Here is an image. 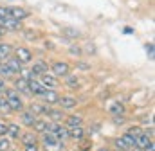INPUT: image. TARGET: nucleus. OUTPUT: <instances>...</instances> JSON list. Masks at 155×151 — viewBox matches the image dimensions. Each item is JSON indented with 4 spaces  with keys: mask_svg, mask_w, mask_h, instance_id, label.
<instances>
[{
    "mask_svg": "<svg viewBox=\"0 0 155 151\" xmlns=\"http://www.w3.org/2000/svg\"><path fill=\"white\" fill-rule=\"evenodd\" d=\"M5 101H7L11 110H15V112H22L24 110V103H22V99H20V95H18V92L15 88L5 90Z\"/></svg>",
    "mask_w": 155,
    "mask_h": 151,
    "instance_id": "obj_1",
    "label": "nucleus"
},
{
    "mask_svg": "<svg viewBox=\"0 0 155 151\" xmlns=\"http://www.w3.org/2000/svg\"><path fill=\"white\" fill-rule=\"evenodd\" d=\"M43 146L47 151H61L63 149V142L58 140L54 135L51 133H43Z\"/></svg>",
    "mask_w": 155,
    "mask_h": 151,
    "instance_id": "obj_2",
    "label": "nucleus"
},
{
    "mask_svg": "<svg viewBox=\"0 0 155 151\" xmlns=\"http://www.w3.org/2000/svg\"><path fill=\"white\" fill-rule=\"evenodd\" d=\"M5 14H7L9 18H13V20H18V22H22L24 18H27V16H29V13H27L24 7H16V5L5 7Z\"/></svg>",
    "mask_w": 155,
    "mask_h": 151,
    "instance_id": "obj_3",
    "label": "nucleus"
},
{
    "mask_svg": "<svg viewBox=\"0 0 155 151\" xmlns=\"http://www.w3.org/2000/svg\"><path fill=\"white\" fill-rule=\"evenodd\" d=\"M49 133L51 135H54L58 140H65V139H69V130L65 128V126H60L58 122H54V124H51V130H49Z\"/></svg>",
    "mask_w": 155,
    "mask_h": 151,
    "instance_id": "obj_4",
    "label": "nucleus"
},
{
    "mask_svg": "<svg viewBox=\"0 0 155 151\" xmlns=\"http://www.w3.org/2000/svg\"><path fill=\"white\" fill-rule=\"evenodd\" d=\"M69 72H71V67H69V63H65V61H56V63L52 65V76H54V77L69 76Z\"/></svg>",
    "mask_w": 155,
    "mask_h": 151,
    "instance_id": "obj_5",
    "label": "nucleus"
},
{
    "mask_svg": "<svg viewBox=\"0 0 155 151\" xmlns=\"http://www.w3.org/2000/svg\"><path fill=\"white\" fill-rule=\"evenodd\" d=\"M16 59H18L22 65H24V63H31V61H33V54H31L29 49L18 47V49H16Z\"/></svg>",
    "mask_w": 155,
    "mask_h": 151,
    "instance_id": "obj_6",
    "label": "nucleus"
},
{
    "mask_svg": "<svg viewBox=\"0 0 155 151\" xmlns=\"http://www.w3.org/2000/svg\"><path fill=\"white\" fill-rule=\"evenodd\" d=\"M58 104L61 106V110H72V108H76L78 101H76V97H71V95H61V97L58 99Z\"/></svg>",
    "mask_w": 155,
    "mask_h": 151,
    "instance_id": "obj_7",
    "label": "nucleus"
},
{
    "mask_svg": "<svg viewBox=\"0 0 155 151\" xmlns=\"http://www.w3.org/2000/svg\"><path fill=\"white\" fill-rule=\"evenodd\" d=\"M40 83H41L47 90H52V88L58 86V79H56L52 74H43L41 77H40Z\"/></svg>",
    "mask_w": 155,
    "mask_h": 151,
    "instance_id": "obj_8",
    "label": "nucleus"
},
{
    "mask_svg": "<svg viewBox=\"0 0 155 151\" xmlns=\"http://www.w3.org/2000/svg\"><path fill=\"white\" fill-rule=\"evenodd\" d=\"M43 115H47L52 122H60V120L65 117L61 110H54V108H51V106H45V112H43Z\"/></svg>",
    "mask_w": 155,
    "mask_h": 151,
    "instance_id": "obj_9",
    "label": "nucleus"
},
{
    "mask_svg": "<svg viewBox=\"0 0 155 151\" xmlns=\"http://www.w3.org/2000/svg\"><path fill=\"white\" fill-rule=\"evenodd\" d=\"M45 86L40 83V81H36V79H33V81H29V94H35V95H43L45 94Z\"/></svg>",
    "mask_w": 155,
    "mask_h": 151,
    "instance_id": "obj_10",
    "label": "nucleus"
},
{
    "mask_svg": "<svg viewBox=\"0 0 155 151\" xmlns=\"http://www.w3.org/2000/svg\"><path fill=\"white\" fill-rule=\"evenodd\" d=\"M33 130L38 131V133H49V130H51V122H49V120H43V119H36L35 124H33Z\"/></svg>",
    "mask_w": 155,
    "mask_h": 151,
    "instance_id": "obj_11",
    "label": "nucleus"
},
{
    "mask_svg": "<svg viewBox=\"0 0 155 151\" xmlns=\"http://www.w3.org/2000/svg\"><path fill=\"white\" fill-rule=\"evenodd\" d=\"M0 27H2V29H7V31H20V27H22V25H20V22H18V20H13V18H9V16H7V18L0 24Z\"/></svg>",
    "mask_w": 155,
    "mask_h": 151,
    "instance_id": "obj_12",
    "label": "nucleus"
},
{
    "mask_svg": "<svg viewBox=\"0 0 155 151\" xmlns=\"http://www.w3.org/2000/svg\"><path fill=\"white\" fill-rule=\"evenodd\" d=\"M150 144H152V140H150V137H148L144 131H143L141 135L135 137V148H139V149H146Z\"/></svg>",
    "mask_w": 155,
    "mask_h": 151,
    "instance_id": "obj_13",
    "label": "nucleus"
},
{
    "mask_svg": "<svg viewBox=\"0 0 155 151\" xmlns=\"http://www.w3.org/2000/svg\"><path fill=\"white\" fill-rule=\"evenodd\" d=\"M15 90L22 92V94H29V81H25L24 77H18L15 81Z\"/></svg>",
    "mask_w": 155,
    "mask_h": 151,
    "instance_id": "obj_14",
    "label": "nucleus"
},
{
    "mask_svg": "<svg viewBox=\"0 0 155 151\" xmlns=\"http://www.w3.org/2000/svg\"><path fill=\"white\" fill-rule=\"evenodd\" d=\"M5 135H7L9 139H18V137L22 135V130H20V126H18V124H7Z\"/></svg>",
    "mask_w": 155,
    "mask_h": 151,
    "instance_id": "obj_15",
    "label": "nucleus"
},
{
    "mask_svg": "<svg viewBox=\"0 0 155 151\" xmlns=\"http://www.w3.org/2000/svg\"><path fill=\"white\" fill-rule=\"evenodd\" d=\"M5 65H7V69H9L13 74H18V72L22 70V63H20L16 58H7V63H5Z\"/></svg>",
    "mask_w": 155,
    "mask_h": 151,
    "instance_id": "obj_16",
    "label": "nucleus"
},
{
    "mask_svg": "<svg viewBox=\"0 0 155 151\" xmlns=\"http://www.w3.org/2000/svg\"><path fill=\"white\" fill-rule=\"evenodd\" d=\"M41 97H43L45 103H49V104H58V99H60V95H58L54 90H45V94H43Z\"/></svg>",
    "mask_w": 155,
    "mask_h": 151,
    "instance_id": "obj_17",
    "label": "nucleus"
},
{
    "mask_svg": "<svg viewBox=\"0 0 155 151\" xmlns=\"http://www.w3.org/2000/svg\"><path fill=\"white\" fill-rule=\"evenodd\" d=\"M35 120H36V115L33 112H22V122L25 124V126H29V128H33V124H35Z\"/></svg>",
    "mask_w": 155,
    "mask_h": 151,
    "instance_id": "obj_18",
    "label": "nucleus"
},
{
    "mask_svg": "<svg viewBox=\"0 0 155 151\" xmlns=\"http://www.w3.org/2000/svg\"><path fill=\"white\" fill-rule=\"evenodd\" d=\"M11 52H13V47L9 43H0V59L11 58Z\"/></svg>",
    "mask_w": 155,
    "mask_h": 151,
    "instance_id": "obj_19",
    "label": "nucleus"
},
{
    "mask_svg": "<svg viewBox=\"0 0 155 151\" xmlns=\"http://www.w3.org/2000/svg\"><path fill=\"white\" fill-rule=\"evenodd\" d=\"M81 122H83L81 115H69L67 117V126L69 128H78V126H81Z\"/></svg>",
    "mask_w": 155,
    "mask_h": 151,
    "instance_id": "obj_20",
    "label": "nucleus"
},
{
    "mask_svg": "<svg viewBox=\"0 0 155 151\" xmlns=\"http://www.w3.org/2000/svg\"><path fill=\"white\" fill-rule=\"evenodd\" d=\"M31 72L35 76H43V74H47V65L45 63H41V61H38V63H35L33 65V69H31Z\"/></svg>",
    "mask_w": 155,
    "mask_h": 151,
    "instance_id": "obj_21",
    "label": "nucleus"
},
{
    "mask_svg": "<svg viewBox=\"0 0 155 151\" xmlns=\"http://www.w3.org/2000/svg\"><path fill=\"white\" fill-rule=\"evenodd\" d=\"M83 135H85V131H83L81 126H78V128H69V137L79 140V139H83Z\"/></svg>",
    "mask_w": 155,
    "mask_h": 151,
    "instance_id": "obj_22",
    "label": "nucleus"
},
{
    "mask_svg": "<svg viewBox=\"0 0 155 151\" xmlns=\"http://www.w3.org/2000/svg\"><path fill=\"white\" fill-rule=\"evenodd\" d=\"M20 137H22L24 146H27V144H36V135H35L33 131H29V133H25V135H20Z\"/></svg>",
    "mask_w": 155,
    "mask_h": 151,
    "instance_id": "obj_23",
    "label": "nucleus"
},
{
    "mask_svg": "<svg viewBox=\"0 0 155 151\" xmlns=\"http://www.w3.org/2000/svg\"><path fill=\"white\" fill-rule=\"evenodd\" d=\"M121 140L124 142V146L130 149V148H135V139L132 137V135H128V133H123V137H121Z\"/></svg>",
    "mask_w": 155,
    "mask_h": 151,
    "instance_id": "obj_24",
    "label": "nucleus"
},
{
    "mask_svg": "<svg viewBox=\"0 0 155 151\" xmlns=\"http://www.w3.org/2000/svg\"><path fill=\"white\" fill-rule=\"evenodd\" d=\"M108 110H110V113H114V115H123V112H124V108H123L121 103H112L108 106Z\"/></svg>",
    "mask_w": 155,
    "mask_h": 151,
    "instance_id": "obj_25",
    "label": "nucleus"
},
{
    "mask_svg": "<svg viewBox=\"0 0 155 151\" xmlns=\"http://www.w3.org/2000/svg\"><path fill=\"white\" fill-rule=\"evenodd\" d=\"M63 34L69 38H79V31L78 29H72V27H69V29H63Z\"/></svg>",
    "mask_w": 155,
    "mask_h": 151,
    "instance_id": "obj_26",
    "label": "nucleus"
},
{
    "mask_svg": "<svg viewBox=\"0 0 155 151\" xmlns=\"http://www.w3.org/2000/svg\"><path fill=\"white\" fill-rule=\"evenodd\" d=\"M0 112H2V113H7V112H11V108H9V104H7V101H5V97H0Z\"/></svg>",
    "mask_w": 155,
    "mask_h": 151,
    "instance_id": "obj_27",
    "label": "nucleus"
},
{
    "mask_svg": "<svg viewBox=\"0 0 155 151\" xmlns=\"http://www.w3.org/2000/svg\"><path fill=\"white\" fill-rule=\"evenodd\" d=\"M29 112H33L35 115H40V113H43V112H45V106H43V104H33Z\"/></svg>",
    "mask_w": 155,
    "mask_h": 151,
    "instance_id": "obj_28",
    "label": "nucleus"
},
{
    "mask_svg": "<svg viewBox=\"0 0 155 151\" xmlns=\"http://www.w3.org/2000/svg\"><path fill=\"white\" fill-rule=\"evenodd\" d=\"M9 140L7 139H4V137H0V151H9Z\"/></svg>",
    "mask_w": 155,
    "mask_h": 151,
    "instance_id": "obj_29",
    "label": "nucleus"
},
{
    "mask_svg": "<svg viewBox=\"0 0 155 151\" xmlns=\"http://www.w3.org/2000/svg\"><path fill=\"white\" fill-rule=\"evenodd\" d=\"M126 133H128V135H132V137L135 139L137 135H141V133H143V130H141V128H130V130H128Z\"/></svg>",
    "mask_w": 155,
    "mask_h": 151,
    "instance_id": "obj_30",
    "label": "nucleus"
},
{
    "mask_svg": "<svg viewBox=\"0 0 155 151\" xmlns=\"http://www.w3.org/2000/svg\"><path fill=\"white\" fill-rule=\"evenodd\" d=\"M0 74H2V76H5V77H7V76H11L13 72H11V70L7 69V65H0Z\"/></svg>",
    "mask_w": 155,
    "mask_h": 151,
    "instance_id": "obj_31",
    "label": "nucleus"
},
{
    "mask_svg": "<svg viewBox=\"0 0 155 151\" xmlns=\"http://www.w3.org/2000/svg\"><path fill=\"white\" fill-rule=\"evenodd\" d=\"M116 148H117V149H121V151H128V148L124 146V142H123L121 139H117V140H116Z\"/></svg>",
    "mask_w": 155,
    "mask_h": 151,
    "instance_id": "obj_32",
    "label": "nucleus"
},
{
    "mask_svg": "<svg viewBox=\"0 0 155 151\" xmlns=\"http://www.w3.org/2000/svg\"><path fill=\"white\" fill-rule=\"evenodd\" d=\"M144 49H146L148 56H150V58H153V43H146V47H144Z\"/></svg>",
    "mask_w": 155,
    "mask_h": 151,
    "instance_id": "obj_33",
    "label": "nucleus"
},
{
    "mask_svg": "<svg viewBox=\"0 0 155 151\" xmlns=\"http://www.w3.org/2000/svg\"><path fill=\"white\" fill-rule=\"evenodd\" d=\"M24 151H38V144H27Z\"/></svg>",
    "mask_w": 155,
    "mask_h": 151,
    "instance_id": "obj_34",
    "label": "nucleus"
},
{
    "mask_svg": "<svg viewBox=\"0 0 155 151\" xmlns=\"http://www.w3.org/2000/svg\"><path fill=\"white\" fill-rule=\"evenodd\" d=\"M5 130H7V124L5 122H0V137L5 135Z\"/></svg>",
    "mask_w": 155,
    "mask_h": 151,
    "instance_id": "obj_35",
    "label": "nucleus"
},
{
    "mask_svg": "<svg viewBox=\"0 0 155 151\" xmlns=\"http://www.w3.org/2000/svg\"><path fill=\"white\" fill-rule=\"evenodd\" d=\"M25 38H27V40H36V38H38V33H29V31H27V33H25Z\"/></svg>",
    "mask_w": 155,
    "mask_h": 151,
    "instance_id": "obj_36",
    "label": "nucleus"
},
{
    "mask_svg": "<svg viewBox=\"0 0 155 151\" xmlns=\"http://www.w3.org/2000/svg\"><path fill=\"white\" fill-rule=\"evenodd\" d=\"M71 54H76V56H79V54H81V49L72 45V47H71Z\"/></svg>",
    "mask_w": 155,
    "mask_h": 151,
    "instance_id": "obj_37",
    "label": "nucleus"
},
{
    "mask_svg": "<svg viewBox=\"0 0 155 151\" xmlns=\"http://www.w3.org/2000/svg\"><path fill=\"white\" fill-rule=\"evenodd\" d=\"M5 18H7V14H5V9H4V7H0V24H2Z\"/></svg>",
    "mask_w": 155,
    "mask_h": 151,
    "instance_id": "obj_38",
    "label": "nucleus"
},
{
    "mask_svg": "<svg viewBox=\"0 0 155 151\" xmlns=\"http://www.w3.org/2000/svg\"><path fill=\"white\" fill-rule=\"evenodd\" d=\"M114 120H116L117 124H123L124 122V117L123 115H114Z\"/></svg>",
    "mask_w": 155,
    "mask_h": 151,
    "instance_id": "obj_39",
    "label": "nucleus"
},
{
    "mask_svg": "<svg viewBox=\"0 0 155 151\" xmlns=\"http://www.w3.org/2000/svg\"><path fill=\"white\" fill-rule=\"evenodd\" d=\"M69 86H78V79L76 77H71V79H69Z\"/></svg>",
    "mask_w": 155,
    "mask_h": 151,
    "instance_id": "obj_40",
    "label": "nucleus"
},
{
    "mask_svg": "<svg viewBox=\"0 0 155 151\" xmlns=\"http://www.w3.org/2000/svg\"><path fill=\"white\" fill-rule=\"evenodd\" d=\"M78 67H79V69H85V70H87V69H90L87 63H78Z\"/></svg>",
    "mask_w": 155,
    "mask_h": 151,
    "instance_id": "obj_41",
    "label": "nucleus"
},
{
    "mask_svg": "<svg viewBox=\"0 0 155 151\" xmlns=\"http://www.w3.org/2000/svg\"><path fill=\"white\" fill-rule=\"evenodd\" d=\"M87 52H96V47H92V45H88V47H87Z\"/></svg>",
    "mask_w": 155,
    "mask_h": 151,
    "instance_id": "obj_42",
    "label": "nucleus"
},
{
    "mask_svg": "<svg viewBox=\"0 0 155 151\" xmlns=\"http://www.w3.org/2000/svg\"><path fill=\"white\" fill-rule=\"evenodd\" d=\"M99 151H108V149H105V148H103V149H99Z\"/></svg>",
    "mask_w": 155,
    "mask_h": 151,
    "instance_id": "obj_43",
    "label": "nucleus"
},
{
    "mask_svg": "<svg viewBox=\"0 0 155 151\" xmlns=\"http://www.w3.org/2000/svg\"><path fill=\"white\" fill-rule=\"evenodd\" d=\"M128 151H130V149H128Z\"/></svg>",
    "mask_w": 155,
    "mask_h": 151,
    "instance_id": "obj_44",
    "label": "nucleus"
}]
</instances>
